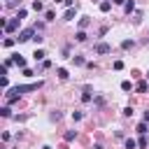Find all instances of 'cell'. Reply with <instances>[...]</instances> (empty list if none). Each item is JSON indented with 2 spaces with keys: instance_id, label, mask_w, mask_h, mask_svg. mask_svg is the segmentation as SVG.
<instances>
[{
  "instance_id": "cell-27",
  "label": "cell",
  "mask_w": 149,
  "mask_h": 149,
  "mask_svg": "<svg viewBox=\"0 0 149 149\" xmlns=\"http://www.w3.org/2000/svg\"><path fill=\"white\" fill-rule=\"evenodd\" d=\"M16 5V0H5V7H14Z\"/></svg>"
},
{
  "instance_id": "cell-2",
  "label": "cell",
  "mask_w": 149,
  "mask_h": 149,
  "mask_svg": "<svg viewBox=\"0 0 149 149\" xmlns=\"http://www.w3.org/2000/svg\"><path fill=\"white\" fill-rule=\"evenodd\" d=\"M33 37H35V28H26V30L19 33L16 40H19V44H21V42H28V40H33Z\"/></svg>"
},
{
  "instance_id": "cell-14",
  "label": "cell",
  "mask_w": 149,
  "mask_h": 149,
  "mask_svg": "<svg viewBox=\"0 0 149 149\" xmlns=\"http://www.w3.org/2000/svg\"><path fill=\"white\" fill-rule=\"evenodd\" d=\"M81 102H91V91H88V88L81 93Z\"/></svg>"
},
{
  "instance_id": "cell-6",
  "label": "cell",
  "mask_w": 149,
  "mask_h": 149,
  "mask_svg": "<svg viewBox=\"0 0 149 149\" xmlns=\"http://www.w3.org/2000/svg\"><path fill=\"white\" fill-rule=\"evenodd\" d=\"M88 23H91V19H88V16H81V19H79V30H84Z\"/></svg>"
},
{
  "instance_id": "cell-3",
  "label": "cell",
  "mask_w": 149,
  "mask_h": 149,
  "mask_svg": "<svg viewBox=\"0 0 149 149\" xmlns=\"http://www.w3.org/2000/svg\"><path fill=\"white\" fill-rule=\"evenodd\" d=\"M109 51H112V47L107 42H98L95 44V54H109Z\"/></svg>"
},
{
  "instance_id": "cell-13",
  "label": "cell",
  "mask_w": 149,
  "mask_h": 149,
  "mask_svg": "<svg viewBox=\"0 0 149 149\" xmlns=\"http://www.w3.org/2000/svg\"><path fill=\"white\" fill-rule=\"evenodd\" d=\"M135 88H137L140 93H144V91H147L149 86H147V81H137V86H135Z\"/></svg>"
},
{
  "instance_id": "cell-5",
  "label": "cell",
  "mask_w": 149,
  "mask_h": 149,
  "mask_svg": "<svg viewBox=\"0 0 149 149\" xmlns=\"http://www.w3.org/2000/svg\"><path fill=\"white\" fill-rule=\"evenodd\" d=\"M123 9H126V14H130V12H135V2H133V0H126V5H123Z\"/></svg>"
},
{
  "instance_id": "cell-15",
  "label": "cell",
  "mask_w": 149,
  "mask_h": 149,
  "mask_svg": "<svg viewBox=\"0 0 149 149\" xmlns=\"http://www.w3.org/2000/svg\"><path fill=\"white\" fill-rule=\"evenodd\" d=\"M74 137H77V130H68V133H65V140H68V142H72Z\"/></svg>"
},
{
  "instance_id": "cell-10",
  "label": "cell",
  "mask_w": 149,
  "mask_h": 149,
  "mask_svg": "<svg viewBox=\"0 0 149 149\" xmlns=\"http://www.w3.org/2000/svg\"><path fill=\"white\" fill-rule=\"evenodd\" d=\"M56 74H58V77H61V79H68V77H70V74H68V70H65V68H58V70H56Z\"/></svg>"
},
{
  "instance_id": "cell-18",
  "label": "cell",
  "mask_w": 149,
  "mask_h": 149,
  "mask_svg": "<svg viewBox=\"0 0 149 149\" xmlns=\"http://www.w3.org/2000/svg\"><path fill=\"white\" fill-rule=\"evenodd\" d=\"M44 19H47V21H54V12L47 9V12H44Z\"/></svg>"
},
{
  "instance_id": "cell-23",
  "label": "cell",
  "mask_w": 149,
  "mask_h": 149,
  "mask_svg": "<svg viewBox=\"0 0 149 149\" xmlns=\"http://www.w3.org/2000/svg\"><path fill=\"white\" fill-rule=\"evenodd\" d=\"M121 88H123V91H130L133 86H130V81H121Z\"/></svg>"
},
{
  "instance_id": "cell-12",
  "label": "cell",
  "mask_w": 149,
  "mask_h": 149,
  "mask_svg": "<svg viewBox=\"0 0 149 149\" xmlns=\"http://www.w3.org/2000/svg\"><path fill=\"white\" fill-rule=\"evenodd\" d=\"M121 47H123V49H133V47H135V42H133V40H123V42H121Z\"/></svg>"
},
{
  "instance_id": "cell-29",
  "label": "cell",
  "mask_w": 149,
  "mask_h": 149,
  "mask_svg": "<svg viewBox=\"0 0 149 149\" xmlns=\"http://www.w3.org/2000/svg\"><path fill=\"white\" fill-rule=\"evenodd\" d=\"M114 2H116V5H126V0H114Z\"/></svg>"
},
{
  "instance_id": "cell-30",
  "label": "cell",
  "mask_w": 149,
  "mask_h": 149,
  "mask_svg": "<svg viewBox=\"0 0 149 149\" xmlns=\"http://www.w3.org/2000/svg\"><path fill=\"white\" fill-rule=\"evenodd\" d=\"M44 149H51V147H44Z\"/></svg>"
},
{
  "instance_id": "cell-21",
  "label": "cell",
  "mask_w": 149,
  "mask_h": 149,
  "mask_svg": "<svg viewBox=\"0 0 149 149\" xmlns=\"http://www.w3.org/2000/svg\"><path fill=\"white\" fill-rule=\"evenodd\" d=\"M133 21H135V23H140V21H142V12H135V16H133Z\"/></svg>"
},
{
  "instance_id": "cell-4",
  "label": "cell",
  "mask_w": 149,
  "mask_h": 149,
  "mask_svg": "<svg viewBox=\"0 0 149 149\" xmlns=\"http://www.w3.org/2000/svg\"><path fill=\"white\" fill-rule=\"evenodd\" d=\"M19 21H21V19H12V21H7V23H5V33H12V30H16Z\"/></svg>"
},
{
  "instance_id": "cell-26",
  "label": "cell",
  "mask_w": 149,
  "mask_h": 149,
  "mask_svg": "<svg viewBox=\"0 0 149 149\" xmlns=\"http://www.w3.org/2000/svg\"><path fill=\"white\" fill-rule=\"evenodd\" d=\"M81 116H84V114H81V112H72V119H74V121H79V119H81Z\"/></svg>"
},
{
  "instance_id": "cell-20",
  "label": "cell",
  "mask_w": 149,
  "mask_h": 149,
  "mask_svg": "<svg viewBox=\"0 0 149 149\" xmlns=\"http://www.w3.org/2000/svg\"><path fill=\"white\" fill-rule=\"evenodd\" d=\"M126 149H135V140L128 137V140H126Z\"/></svg>"
},
{
  "instance_id": "cell-9",
  "label": "cell",
  "mask_w": 149,
  "mask_h": 149,
  "mask_svg": "<svg viewBox=\"0 0 149 149\" xmlns=\"http://www.w3.org/2000/svg\"><path fill=\"white\" fill-rule=\"evenodd\" d=\"M33 56H35V61H44V56H47V54H44L42 49H35V54H33Z\"/></svg>"
},
{
  "instance_id": "cell-25",
  "label": "cell",
  "mask_w": 149,
  "mask_h": 149,
  "mask_svg": "<svg viewBox=\"0 0 149 149\" xmlns=\"http://www.w3.org/2000/svg\"><path fill=\"white\" fill-rule=\"evenodd\" d=\"M123 116H133V107H126L123 109Z\"/></svg>"
},
{
  "instance_id": "cell-31",
  "label": "cell",
  "mask_w": 149,
  "mask_h": 149,
  "mask_svg": "<svg viewBox=\"0 0 149 149\" xmlns=\"http://www.w3.org/2000/svg\"><path fill=\"white\" fill-rule=\"evenodd\" d=\"M147 79H149V72H147Z\"/></svg>"
},
{
  "instance_id": "cell-8",
  "label": "cell",
  "mask_w": 149,
  "mask_h": 149,
  "mask_svg": "<svg viewBox=\"0 0 149 149\" xmlns=\"http://www.w3.org/2000/svg\"><path fill=\"white\" fill-rule=\"evenodd\" d=\"M74 40H77V42H86V33H84V30H77Z\"/></svg>"
},
{
  "instance_id": "cell-19",
  "label": "cell",
  "mask_w": 149,
  "mask_h": 149,
  "mask_svg": "<svg viewBox=\"0 0 149 149\" xmlns=\"http://www.w3.org/2000/svg\"><path fill=\"white\" fill-rule=\"evenodd\" d=\"M137 130H140V133H142V135H144V133H147V121H142V123H140V126H137Z\"/></svg>"
},
{
  "instance_id": "cell-11",
  "label": "cell",
  "mask_w": 149,
  "mask_h": 149,
  "mask_svg": "<svg viewBox=\"0 0 149 149\" xmlns=\"http://www.w3.org/2000/svg\"><path fill=\"white\" fill-rule=\"evenodd\" d=\"M109 9H112V2H107V0L100 2V12H109Z\"/></svg>"
},
{
  "instance_id": "cell-17",
  "label": "cell",
  "mask_w": 149,
  "mask_h": 149,
  "mask_svg": "<svg viewBox=\"0 0 149 149\" xmlns=\"http://www.w3.org/2000/svg\"><path fill=\"white\" fill-rule=\"evenodd\" d=\"M33 9H35V12H42L44 7H42V2H40V0H35V2H33Z\"/></svg>"
},
{
  "instance_id": "cell-7",
  "label": "cell",
  "mask_w": 149,
  "mask_h": 149,
  "mask_svg": "<svg viewBox=\"0 0 149 149\" xmlns=\"http://www.w3.org/2000/svg\"><path fill=\"white\" fill-rule=\"evenodd\" d=\"M14 63H16L19 68H26V58H21L19 54H14Z\"/></svg>"
},
{
  "instance_id": "cell-1",
  "label": "cell",
  "mask_w": 149,
  "mask_h": 149,
  "mask_svg": "<svg viewBox=\"0 0 149 149\" xmlns=\"http://www.w3.org/2000/svg\"><path fill=\"white\" fill-rule=\"evenodd\" d=\"M42 86V81H35V84H23V86H14V91L21 95V93H26V91H37Z\"/></svg>"
},
{
  "instance_id": "cell-28",
  "label": "cell",
  "mask_w": 149,
  "mask_h": 149,
  "mask_svg": "<svg viewBox=\"0 0 149 149\" xmlns=\"http://www.w3.org/2000/svg\"><path fill=\"white\" fill-rule=\"evenodd\" d=\"M142 121H147V123H149V109L144 112V119H142Z\"/></svg>"
},
{
  "instance_id": "cell-22",
  "label": "cell",
  "mask_w": 149,
  "mask_h": 149,
  "mask_svg": "<svg viewBox=\"0 0 149 149\" xmlns=\"http://www.w3.org/2000/svg\"><path fill=\"white\" fill-rule=\"evenodd\" d=\"M14 42H16L14 37H7V40H5V47H14Z\"/></svg>"
},
{
  "instance_id": "cell-24",
  "label": "cell",
  "mask_w": 149,
  "mask_h": 149,
  "mask_svg": "<svg viewBox=\"0 0 149 149\" xmlns=\"http://www.w3.org/2000/svg\"><path fill=\"white\" fill-rule=\"evenodd\" d=\"M0 114H2V116H12V112H9V107H2V109H0Z\"/></svg>"
},
{
  "instance_id": "cell-16",
  "label": "cell",
  "mask_w": 149,
  "mask_h": 149,
  "mask_svg": "<svg viewBox=\"0 0 149 149\" xmlns=\"http://www.w3.org/2000/svg\"><path fill=\"white\" fill-rule=\"evenodd\" d=\"M63 19H65V21H72V19H74V9H68V12H65V16H63Z\"/></svg>"
}]
</instances>
